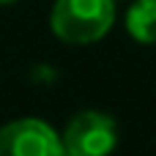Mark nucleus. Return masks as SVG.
<instances>
[{"mask_svg":"<svg viewBox=\"0 0 156 156\" xmlns=\"http://www.w3.org/2000/svg\"><path fill=\"white\" fill-rule=\"evenodd\" d=\"M115 0H55L49 11L52 33L66 44H93L110 33Z\"/></svg>","mask_w":156,"mask_h":156,"instance_id":"obj_1","label":"nucleus"},{"mask_svg":"<svg viewBox=\"0 0 156 156\" xmlns=\"http://www.w3.org/2000/svg\"><path fill=\"white\" fill-rule=\"evenodd\" d=\"M115 145L118 123L101 110H82L63 129V148L77 156H110Z\"/></svg>","mask_w":156,"mask_h":156,"instance_id":"obj_2","label":"nucleus"},{"mask_svg":"<svg viewBox=\"0 0 156 156\" xmlns=\"http://www.w3.org/2000/svg\"><path fill=\"white\" fill-rule=\"evenodd\" d=\"M0 156H63V137L41 118H16L0 126Z\"/></svg>","mask_w":156,"mask_h":156,"instance_id":"obj_3","label":"nucleus"},{"mask_svg":"<svg viewBox=\"0 0 156 156\" xmlns=\"http://www.w3.org/2000/svg\"><path fill=\"white\" fill-rule=\"evenodd\" d=\"M126 30L140 44H156V0H134L129 5Z\"/></svg>","mask_w":156,"mask_h":156,"instance_id":"obj_4","label":"nucleus"},{"mask_svg":"<svg viewBox=\"0 0 156 156\" xmlns=\"http://www.w3.org/2000/svg\"><path fill=\"white\" fill-rule=\"evenodd\" d=\"M63 156H77V154H71V151H66V148H63Z\"/></svg>","mask_w":156,"mask_h":156,"instance_id":"obj_5","label":"nucleus"},{"mask_svg":"<svg viewBox=\"0 0 156 156\" xmlns=\"http://www.w3.org/2000/svg\"><path fill=\"white\" fill-rule=\"evenodd\" d=\"M8 3H14V0H0V5H8Z\"/></svg>","mask_w":156,"mask_h":156,"instance_id":"obj_6","label":"nucleus"}]
</instances>
